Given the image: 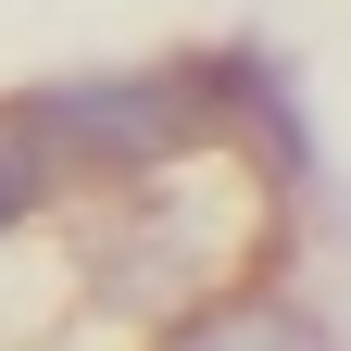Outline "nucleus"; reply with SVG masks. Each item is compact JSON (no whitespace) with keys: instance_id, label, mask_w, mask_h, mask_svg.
<instances>
[{"instance_id":"obj_1","label":"nucleus","mask_w":351,"mask_h":351,"mask_svg":"<svg viewBox=\"0 0 351 351\" xmlns=\"http://www.w3.org/2000/svg\"><path fill=\"white\" fill-rule=\"evenodd\" d=\"M213 113V63H163V75H88V88H51V101H25V125L51 151H88V163H163L189 151Z\"/></svg>"},{"instance_id":"obj_3","label":"nucleus","mask_w":351,"mask_h":351,"mask_svg":"<svg viewBox=\"0 0 351 351\" xmlns=\"http://www.w3.org/2000/svg\"><path fill=\"white\" fill-rule=\"evenodd\" d=\"M13 213H25V163L0 151V226H13Z\"/></svg>"},{"instance_id":"obj_2","label":"nucleus","mask_w":351,"mask_h":351,"mask_svg":"<svg viewBox=\"0 0 351 351\" xmlns=\"http://www.w3.org/2000/svg\"><path fill=\"white\" fill-rule=\"evenodd\" d=\"M176 351H326V326H314V314H276V301H251V314H213V326H189Z\"/></svg>"}]
</instances>
